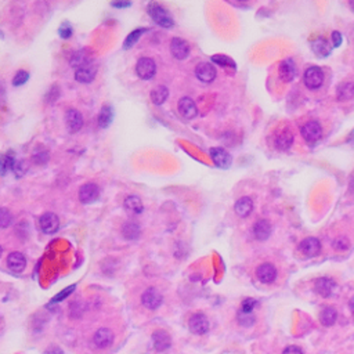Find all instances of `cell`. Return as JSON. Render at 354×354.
Returning a JSON list of instances; mask_svg holds the SVG:
<instances>
[{
    "label": "cell",
    "instance_id": "cell-51",
    "mask_svg": "<svg viewBox=\"0 0 354 354\" xmlns=\"http://www.w3.org/2000/svg\"><path fill=\"white\" fill-rule=\"evenodd\" d=\"M349 307H350V310H352V313L354 314V296L350 299V302H349Z\"/></svg>",
    "mask_w": 354,
    "mask_h": 354
},
{
    "label": "cell",
    "instance_id": "cell-8",
    "mask_svg": "<svg viewBox=\"0 0 354 354\" xmlns=\"http://www.w3.org/2000/svg\"><path fill=\"white\" fill-rule=\"evenodd\" d=\"M100 197V188L94 183L83 184L79 190V200L82 203H93L94 201L99 200Z\"/></svg>",
    "mask_w": 354,
    "mask_h": 354
},
{
    "label": "cell",
    "instance_id": "cell-27",
    "mask_svg": "<svg viewBox=\"0 0 354 354\" xmlns=\"http://www.w3.org/2000/svg\"><path fill=\"white\" fill-rule=\"evenodd\" d=\"M292 144H293V134L291 133V130H286V129L281 131V133L277 136V139H276V147H277L278 150H281V151L289 150Z\"/></svg>",
    "mask_w": 354,
    "mask_h": 354
},
{
    "label": "cell",
    "instance_id": "cell-9",
    "mask_svg": "<svg viewBox=\"0 0 354 354\" xmlns=\"http://www.w3.org/2000/svg\"><path fill=\"white\" fill-rule=\"evenodd\" d=\"M39 227L45 234H54L60 227V220L54 213H45L39 219Z\"/></svg>",
    "mask_w": 354,
    "mask_h": 354
},
{
    "label": "cell",
    "instance_id": "cell-14",
    "mask_svg": "<svg viewBox=\"0 0 354 354\" xmlns=\"http://www.w3.org/2000/svg\"><path fill=\"white\" fill-rule=\"evenodd\" d=\"M256 274H257V278L262 281L263 284H271L277 278V270L270 263H263L262 266L257 267Z\"/></svg>",
    "mask_w": 354,
    "mask_h": 354
},
{
    "label": "cell",
    "instance_id": "cell-34",
    "mask_svg": "<svg viewBox=\"0 0 354 354\" xmlns=\"http://www.w3.org/2000/svg\"><path fill=\"white\" fill-rule=\"evenodd\" d=\"M212 61L217 64V65H220V67H224V68H232V70H235V62L232 61L230 57L223 55V54L213 55V57H212Z\"/></svg>",
    "mask_w": 354,
    "mask_h": 354
},
{
    "label": "cell",
    "instance_id": "cell-43",
    "mask_svg": "<svg viewBox=\"0 0 354 354\" xmlns=\"http://www.w3.org/2000/svg\"><path fill=\"white\" fill-rule=\"evenodd\" d=\"M60 36L62 39H68L72 36V33H74V29H72V26L70 25V23H64L60 26Z\"/></svg>",
    "mask_w": 354,
    "mask_h": 354
},
{
    "label": "cell",
    "instance_id": "cell-3",
    "mask_svg": "<svg viewBox=\"0 0 354 354\" xmlns=\"http://www.w3.org/2000/svg\"><path fill=\"white\" fill-rule=\"evenodd\" d=\"M302 136H303V139L306 140L308 144H313V143H316V141L321 139V136H323V127H321V125L316 122V121L307 122V124L302 127Z\"/></svg>",
    "mask_w": 354,
    "mask_h": 354
},
{
    "label": "cell",
    "instance_id": "cell-46",
    "mask_svg": "<svg viewBox=\"0 0 354 354\" xmlns=\"http://www.w3.org/2000/svg\"><path fill=\"white\" fill-rule=\"evenodd\" d=\"M340 43H342V35L338 31L332 32V45L335 47H338L340 46Z\"/></svg>",
    "mask_w": 354,
    "mask_h": 354
},
{
    "label": "cell",
    "instance_id": "cell-30",
    "mask_svg": "<svg viewBox=\"0 0 354 354\" xmlns=\"http://www.w3.org/2000/svg\"><path fill=\"white\" fill-rule=\"evenodd\" d=\"M112 119H114L112 108L109 107V105H105V107L101 108L100 115H99V126L102 127V129H105V127H108V126L111 125Z\"/></svg>",
    "mask_w": 354,
    "mask_h": 354
},
{
    "label": "cell",
    "instance_id": "cell-24",
    "mask_svg": "<svg viewBox=\"0 0 354 354\" xmlns=\"http://www.w3.org/2000/svg\"><path fill=\"white\" fill-rule=\"evenodd\" d=\"M234 210L239 217H248L253 210V201L248 198V197L239 198L235 203V206H234Z\"/></svg>",
    "mask_w": 354,
    "mask_h": 354
},
{
    "label": "cell",
    "instance_id": "cell-26",
    "mask_svg": "<svg viewBox=\"0 0 354 354\" xmlns=\"http://www.w3.org/2000/svg\"><path fill=\"white\" fill-rule=\"evenodd\" d=\"M125 209L131 215H140L144 209V205H143V202L139 197L130 195L125 200Z\"/></svg>",
    "mask_w": 354,
    "mask_h": 354
},
{
    "label": "cell",
    "instance_id": "cell-6",
    "mask_svg": "<svg viewBox=\"0 0 354 354\" xmlns=\"http://www.w3.org/2000/svg\"><path fill=\"white\" fill-rule=\"evenodd\" d=\"M209 154H210L212 161L215 162V165L216 166H219V168L227 169V168H230V165L232 163V158H231V155L228 154V152H227L224 148H220V147H213V148H210Z\"/></svg>",
    "mask_w": 354,
    "mask_h": 354
},
{
    "label": "cell",
    "instance_id": "cell-4",
    "mask_svg": "<svg viewBox=\"0 0 354 354\" xmlns=\"http://www.w3.org/2000/svg\"><path fill=\"white\" fill-rule=\"evenodd\" d=\"M136 72L139 75L140 79L143 80H150L152 79L156 72V65H155L154 60L151 58H140L137 65H136Z\"/></svg>",
    "mask_w": 354,
    "mask_h": 354
},
{
    "label": "cell",
    "instance_id": "cell-41",
    "mask_svg": "<svg viewBox=\"0 0 354 354\" xmlns=\"http://www.w3.org/2000/svg\"><path fill=\"white\" fill-rule=\"evenodd\" d=\"M256 306H257V302L249 298V299H245V301L242 302L241 311H244V313H252Z\"/></svg>",
    "mask_w": 354,
    "mask_h": 354
},
{
    "label": "cell",
    "instance_id": "cell-44",
    "mask_svg": "<svg viewBox=\"0 0 354 354\" xmlns=\"http://www.w3.org/2000/svg\"><path fill=\"white\" fill-rule=\"evenodd\" d=\"M333 248L338 249V251H345V249L349 248V241L346 238H343V237H340V238L333 241Z\"/></svg>",
    "mask_w": 354,
    "mask_h": 354
},
{
    "label": "cell",
    "instance_id": "cell-32",
    "mask_svg": "<svg viewBox=\"0 0 354 354\" xmlns=\"http://www.w3.org/2000/svg\"><path fill=\"white\" fill-rule=\"evenodd\" d=\"M168 96H169V90L165 86H158L151 93V100H152L155 105H161V104H163L166 101Z\"/></svg>",
    "mask_w": 354,
    "mask_h": 354
},
{
    "label": "cell",
    "instance_id": "cell-38",
    "mask_svg": "<svg viewBox=\"0 0 354 354\" xmlns=\"http://www.w3.org/2000/svg\"><path fill=\"white\" fill-rule=\"evenodd\" d=\"M238 323L241 324V325H244V327H251V325H253L254 323L253 313H244V311L239 310Z\"/></svg>",
    "mask_w": 354,
    "mask_h": 354
},
{
    "label": "cell",
    "instance_id": "cell-50",
    "mask_svg": "<svg viewBox=\"0 0 354 354\" xmlns=\"http://www.w3.org/2000/svg\"><path fill=\"white\" fill-rule=\"evenodd\" d=\"M347 141H349V144H352V146L354 147V130L352 131V133H350V137H349V140H347Z\"/></svg>",
    "mask_w": 354,
    "mask_h": 354
},
{
    "label": "cell",
    "instance_id": "cell-23",
    "mask_svg": "<svg viewBox=\"0 0 354 354\" xmlns=\"http://www.w3.org/2000/svg\"><path fill=\"white\" fill-rule=\"evenodd\" d=\"M295 75H296V68H295V62L291 58L284 60V61L281 62V65H279V77H281V80L291 82V80H293Z\"/></svg>",
    "mask_w": 354,
    "mask_h": 354
},
{
    "label": "cell",
    "instance_id": "cell-53",
    "mask_svg": "<svg viewBox=\"0 0 354 354\" xmlns=\"http://www.w3.org/2000/svg\"><path fill=\"white\" fill-rule=\"evenodd\" d=\"M350 7H352L354 10V1H352V3H350Z\"/></svg>",
    "mask_w": 354,
    "mask_h": 354
},
{
    "label": "cell",
    "instance_id": "cell-48",
    "mask_svg": "<svg viewBox=\"0 0 354 354\" xmlns=\"http://www.w3.org/2000/svg\"><path fill=\"white\" fill-rule=\"evenodd\" d=\"M43 354H64V353H62L61 349H58V347H49Z\"/></svg>",
    "mask_w": 354,
    "mask_h": 354
},
{
    "label": "cell",
    "instance_id": "cell-54",
    "mask_svg": "<svg viewBox=\"0 0 354 354\" xmlns=\"http://www.w3.org/2000/svg\"><path fill=\"white\" fill-rule=\"evenodd\" d=\"M0 256H1V247H0Z\"/></svg>",
    "mask_w": 354,
    "mask_h": 354
},
{
    "label": "cell",
    "instance_id": "cell-22",
    "mask_svg": "<svg viewBox=\"0 0 354 354\" xmlns=\"http://www.w3.org/2000/svg\"><path fill=\"white\" fill-rule=\"evenodd\" d=\"M253 237L259 241H264L270 237L271 234V224L267 220H257L252 227Z\"/></svg>",
    "mask_w": 354,
    "mask_h": 354
},
{
    "label": "cell",
    "instance_id": "cell-18",
    "mask_svg": "<svg viewBox=\"0 0 354 354\" xmlns=\"http://www.w3.org/2000/svg\"><path fill=\"white\" fill-rule=\"evenodd\" d=\"M96 74H97V67L94 64H89L75 71V79L80 83H90L96 77Z\"/></svg>",
    "mask_w": 354,
    "mask_h": 354
},
{
    "label": "cell",
    "instance_id": "cell-29",
    "mask_svg": "<svg viewBox=\"0 0 354 354\" xmlns=\"http://www.w3.org/2000/svg\"><path fill=\"white\" fill-rule=\"evenodd\" d=\"M336 318H338V313H336V310L333 307H325L321 311V316H320V321L323 324L324 327H331L335 324L336 321Z\"/></svg>",
    "mask_w": 354,
    "mask_h": 354
},
{
    "label": "cell",
    "instance_id": "cell-39",
    "mask_svg": "<svg viewBox=\"0 0 354 354\" xmlns=\"http://www.w3.org/2000/svg\"><path fill=\"white\" fill-rule=\"evenodd\" d=\"M29 79V74L25 72V71H18L16 74V76L13 79V85L14 86H23L28 82Z\"/></svg>",
    "mask_w": 354,
    "mask_h": 354
},
{
    "label": "cell",
    "instance_id": "cell-42",
    "mask_svg": "<svg viewBox=\"0 0 354 354\" xmlns=\"http://www.w3.org/2000/svg\"><path fill=\"white\" fill-rule=\"evenodd\" d=\"M74 291H75V285H72V286H68V288H65V289H64L62 292L58 293L57 296H54V299L51 302H53V303H57V302L64 301V299H65L67 296H70L71 293L74 292Z\"/></svg>",
    "mask_w": 354,
    "mask_h": 354
},
{
    "label": "cell",
    "instance_id": "cell-20",
    "mask_svg": "<svg viewBox=\"0 0 354 354\" xmlns=\"http://www.w3.org/2000/svg\"><path fill=\"white\" fill-rule=\"evenodd\" d=\"M335 282H333V279L331 278H318L316 281V284H314V288H316V292L318 295H321L324 298H328V296H331L333 291H335Z\"/></svg>",
    "mask_w": 354,
    "mask_h": 354
},
{
    "label": "cell",
    "instance_id": "cell-21",
    "mask_svg": "<svg viewBox=\"0 0 354 354\" xmlns=\"http://www.w3.org/2000/svg\"><path fill=\"white\" fill-rule=\"evenodd\" d=\"M25 266H26V259H25V256H24L23 253L13 252V253L8 254L7 267L11 270V271L21 273V271H24V269H25Z\"/></svg>",
    "mask_w": 354,
    "mask_h": 354
},
{
    "label": "cell",
    "instance_id": "cell-7",
    "mask_svg": "<svg viewBox=\"0 0 354 354\" xmlns=\"http://www.w3.org/2000/svg\"><path fill=\"white\" fill-rule=\"evenodd\" d=\"M141 302L144 304V307L150 308V310H156L162 304L163 298H162L161 292L155 288H148L146 292L141 296Z\"/></svg>",
    "mask_w": 354,
    "mask_h": 354
},
{
    "label": "cell",
    "instance_id": "cell-33",
    "mask_svg": "<svg viewBox=\"0 0 354 354\" xmlns=\"http://www.w3.org/2000/svg\"><path fill=\"white\" fill-rule=\"evenodd\" d=\"M14 162H16V159L10 154L0 155V175L4 176L8 170H13Z\"/></svg>",
    "mask_w": 354,
    "mask_h": 354
},
{
    "label": "cell",
    "instance_id": "cell-19",
    "mask_svg": "<svg viewBox=\"0 0 354 354\" xmlns=\"http://www.w3.org/2000/svg\"><path fill=\"white\" fill-rule=\"evenodd\" d=\"M71 65L74 67V68H82V67H85V65H89V64H93V57H92V53L89 51V50H79L76 53L72 54V57H71Z\"/></svg>",
    "mask_w": 354,
    "mask_h": 354
},
{
    "label": "cell",
    "instance_id": "cell-2",
    "mask_svg": "<svg viewBox=\"0 0 354 354\" xmlns=\"http://www.w3.org/2000/svg\"><path fill=\"white\" fill-rule=\"evenodd\" d=\"M304 85L307 86L308 89L316 90L318 87H321L324 83V72L321 68L318 67H310L304 72Z\"/></svg>",
    "mask_w": 354,
    "mask_h": 354
},
{
    "label": "cell",
    "instance_id": "cell-1",
    "mask_svg": "<svg viewBox=\"0 0 354 354\" xmlns=\"http://www.w3.org/2000/svg\"><path fill=\"white\" fill-rule=\"evenodd\" d=\"M148 14L154 20L158 25H161L163 28H172L173 26V18L169 14V11L165 7H162L161 4L151 3L148 6Z\"/></svg>",
    "mask_w": 354,
    "mask_h": 354
},
{
    "label": "cell",
    "instance_id": "cell-37",
    "mask_svg": "<svg viewBox=\"0 0 354 354\" xmlns=\"http://www.w3.org/2000/svg\"><path fill=\"white\" fill-rule=\"evenodd\" d=\"M13 222V216L6 208H0V228H7Z\"/></svg>",
    "mask_w": 354,
    "mask_h": 354
},
{
    "label": "cell",
    "instance_id": "cell-17",
    "mask_svg": "<svg viewBox=\"0 0 354 354\" xmlns=\"http://www.w3.org/2000/svg\"><path fill=\"white\" fill-rule=\"evenodd\" d=\"M114 342V333L108 328H100L94 333V343L99 349H107Z\"/></svg>",
    "mask_w": 354,
    "mask_h": 354
},
{
    "label": "cell",
    "instance_id": "cell-47",
    "mask_svg": "<svg viewBox=\"0 0 354 354\" xmlns=\"http://www.w3.org/2000/svg\"><path fill=\"white\" fill-rule=\"evenodd\" d=\"M282 354H303V352L298 346H288L282 352Z\"/></svg>",
    "mask_w": 354,
    "mask_h": 354
},
{
    "label": "cell",
    "instance_id": "cell-25",
    "mask_svg": "<svg viewBox=\"0 0 354 354\" xmlns=\"http://www.w3.org/2000/svg\"><path fill=\"white\" fill-rule=\"evenodd\" d=\"M311 50L314 51L316 55L318 57H327V55H329L331 54V50L332 47L331 45L328 43V40L324 38H318L316 40H313L311 42Z\"/></svg>",
    "mask_w": 354,
    "mask_h": 354
},
{
    "label": "cell",
    "instance_id": "cell-5",
    "mask_svg": "<svg viewBox=\"0 0 354 354\" xmlns=\"http://www.w3.org/2000/svg\"><path fill=\"white\" fill-rule=\"evenodd\" d=\"M188 328L190 331L195 333V335H203L209 331V320L208 317L202 313H197L194 314L190 321H188Z\"/></svg>",
    "mask_w": 354,
    "mask_h": 354
},
{
    "label": "cell",
    "instance_id": "cell-13",
    "mask_svg": "<svg viewBox=\"0 0 354 354\" xmlns=\"http://www.w3.org/2000/svg\"><path fill=\"white\" fill-rule=\"evenodd\" d=\"M152 345L156 352H166L172 345V338L166 331L158 329L152 333Z\"/></svg>",
    "mask_w": 354,
    "mask_h": 354
},
{
    "label": "cell",
    "instance_id": "cell-49",
    "mask_svg": "<svg viewBox=\"0 0 354 354\" xmlns=\"http://www.w3.org/2000/svg\"><path fill=\"white\" fill-rule=\"evenodd\" d=\"M112 6H114V7H129V6H130V3H129V1H124V3H121V1H116V3H112Z\"/></svg>",
    "mask_w": 354,
    "mask_h": 354
},
{
    "label": "cell",
    "instance_id": "cell-31",
    "mask_svg": "<svg viewBox=\"0 0 354 354\" xmlns=\"http://www.w3.org/2000/svg\"><path fill=\"white\" fill-rule=\"evenodd\" d=\"M336 96H338V100L340 101L352 100L354 97V83L347 82V83H343V85L339 86Z\"/></svg>",
    "mask_w": 354,
    "mask_h": 354
},
{
    "label": "cell",
    "instance_id": "cell-12",
    "mask_svg": "<svg viewBox=\"0 0 354 354\" xmlns=\"http://www.w3.org/2000/svg\"><path fill=\"white\" fill-rule=\"evenodd\" d=\"M170 51H172V55L177 60H184L190 54V46L183 39L175 38L172 39V43H170Z\"/></svg>",
    "mask_w": 354,
    "mask_h": 354
},
{
    "label": "cell",
    "instance_id": "cell-28",
    "mask_svg": "<svg viewBox=\"0 0 354 354\" xmlns=\"http://www.w3.org/2000/svg\"><path fill=\"white\" fill-rule=\"evenodd\" d=\"M140 226L134 222H127L122 227V235L127 241H134L140 237Z\"/></svg>",
    "mask_w": 354,
    "mask_h": 354
},
{
    "label": "cell",
    "instance_id": "cell-35",
    "mask_svg": "<svg viewBox=\"0 0 354 354\" xmlns=\"http://www.w3.org/2000/svg\"><path fill=\"white\" fill-rule=\"evenodd\" d=\"M147 29H144V28H140V29H136V31H133L126 38V40H125V43H124V47L125 49H130V47H133L136 43H137V40L140 39V36L146 32Z\"/></svg>",
    "mask_w": 354,
    "mask_h": 354
},
{
    "label": "cell",
    "instance_id": "cell-11",
    "mask_svg": "<svg viewBox=\"0 0 354 354\" xmlns=\"http://www.w3.org/2000/svg\"><path fill=\"white\" fill-rule=\"evenodd\" d=\"M195 75H197V77L200 79L201 82L210 83V82L215 80L216 68L210 62H201V64H198L197 70H195Z\"/></svg>",
    "mask_w": 354,
    "mask_h": 354
},
{
    "label": "cell",
    "instance_id": "cell-15",
    "mask_svg": "<svg viewBox=\"0 0 354 354\" xmlns=\"http://www.w3.org/2000/svg\"><path fill=\"white\" fill-rule=\"evenodd\" d=\"M299 249H301L302 253L306 254V256H317L321 252V242L314 237H308V238L302 241Z\"/></svg>",
    "mask_w": 354,
    "mask_h": 354
},
{
    "label": "cell",
    "instance_id": "cell-36",
    "mask_svg": "<svg viewBox=\"0 0 354 354\" xmlns=\"http://www.w3.org/2000/svg\"><path fill=\"white\" fill-rule=\"evenodd\" d=\"M49 158H50V154H49V151H46V150H38V151H35L33 155H32V161H33V163H36V165H45V163H47V161H49Z\"/></svg>",
    "mask_w": 354,
    "mask_h": 354
},
{
    "label": "cell",
    "instance_id": "cell-52",
    "mask_svg": "<svg viewBox=\"0 0 354 354\" xmlns=\"http://www.w3.org/2000/svg\"><path fill=\"white\" fill-rule=\"evenodd\" d=\"M4 101V92H3V89L0 87V104Z\"/></svg>",
    "mask_w": 354,
    "mask_h": 354
},
{
    "label": "cell",
    "instance_id": "cell-40",
    "mask_svg": "<svg viewBox=\"0 0 354 354\" xmlns=\"http://www.w3.org/2000/svg\"><path fill=\"white\" fill-rule=\"evenodd\" d=\"M26 170H28V168H26V165H25V161H23V159H20V161H17L14 162V166H13V172L16 173V176L17 177H23L25 173H26Z\"/></svg>",
    "mask_w": 354,
    "mask_h": 354
},
{
    "label": "cell",
    "instance_id": "cell-16",
    "mask_svg": "<svg viewBox=\"0 0 354 354\" xmlns=\"http://www.w3.org/2000/svg\"><path fill=\"white\" fill-rule=\"evenodd\" d=\"M178 112L185 119H193L198 114V109L194 100H191L190 97H183L178 101Z\"/></svg>",
    "mask_w": 354,
    "mask_h": 354
},
{
    "label": "cell",
    "instance_id": "cell-45",
    "mask_svg": "<svg viewBox=\"0 0 354 354\" xmlns=\"http://www.w3.org/2000/svg\"><path fill=\"white\" fill-rule=\"evenodd\" d=\"M58 96H60V92H58V89H57V86H54L50 89V92L47 94L46 100L47 102H54V101L58 99Z\"/></svg>",
    "mask_w": 354,
    "mask_h": 354
},
{
    "label": "cell",
    "instance_id": "cell-10",
    "mask_svg": "<svg viewBox=\"0 0 354 354\" xmlns=\"http://www.w3.org/2000/svg\"><path fill=\"white\" fill-rule=\"evenodd\" d=\"M65 124L71 133H76L83 126V116L76 109H68L65 114Z\"/></svg>",
    "mask_w": 354,
    "mask_h": 354
}]
</instances>
